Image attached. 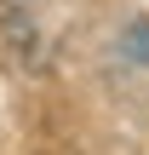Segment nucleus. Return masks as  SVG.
Returning <instances> with one entry per match:
<instances>
[]
</instances>
